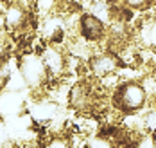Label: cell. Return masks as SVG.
Listing matches in <instances>:
<instances>
[{"label": "cell", "instance_id": "obj_3", "mask_svg": "<svg viewBox=\"0 0 156 148\" xmlns=\"http://www.w3.org/2000/svg\"><path fill=\"white\" fill-rule=\"evenodd\" d=\"M40 54L43 65L47 69V74H48V80H59L66 67H68V62H66V56L59 45H52V44H45L41 49L34 51Z\"/></svg>", "mask_w": 156, "mask_h": 148}, {"label": "cell", "instance_id": "obj_5", "mask_svg": "<svg viewBox=\"0 0 156 148\" xmlns=\"http://www.w3.org/2000/svg\"><path fill=\"white\" fill-rule=\"evenodd\" d=\"M90 69L97 78H106V76H111L117 69V60L111 56V54H99L92 58L90 62Z\"/></svg>", "mask_w": 156, "mask_h": 148}, {"label": "cell", "instance_id": "obj_6", "mask_svg": "<svg viewBox=\"0 0 156 148\" xmlns=\"http://www.w3.org/2000/svg\"><path fill=\"white\" fill-rule=\"evenodd\" d=\"M124 2L131 11H144V9L149 7V4H151L153 0H124Z\"/></svg>", "mask_w": 156, "mask_h": 148}, {"label": "cell", "instance_id": "obj_1", "mask_svg": "<svg viewBox=\"0 0 156 148\" xmlns=\"http://www.w3.org/2000/svg\"><path fill=\"white\" fill-rule=\"evenodd\" d=\"M16 69H18V74L23 80L27 89H31V90H40V89L43 90L45 89V85L48 82V74L38 52H34V51L22 52L18 56Z\"/></svg>", "mask_w": 156, "mask_h": 148}, {"label": "cell", "instance_id": "obj_4", "mask_svg": "<svg viewBox=\"0 0 156 148\" xmlns=\"http://www.w3.org/2000/svg\"><path fill=\"white\" fill-rule=\"evenodd\" d=\"M77 31L83 36V40L86 42H99L104 33H106V24L102 20H99L97 17H94L92 13H84L79 18Z\"/></svg>", "mask_w": 156, "mask_h": 148}, {"label": "cell", "instance_id": "obj_8", "mask_svg": "<svg viewBox=\"0 0 156 148\" xmlns=\"http://www.w3.org/2000/svg\"><path fill=\"white\" fill-rule=\"evenodd\" d=\"M4 9H5V4L4 0H0V31H4Z\"/></svg>", "mask_w": 156, "mask_h": 148}, {"label": "cell", "instance_id": "obj_7", "mask_svg": "<svg viewBox=\"0 0 156 148\" xmlns=\"http://www.w3.org/2000/svg\"><path fill=\"white\" fill-rule=\"evenodd\" d=\"M43 148H70V145L63 137H50L47 143L43 145Z\"/></svg>", "mask_w": 156, "mask_h": 148}, {"label": "cell", "instance_id": "obj_2", "mask_svg": "<svg viewBox=\"0 0 156 148\" xmlns=\"http://www.w3.org/2000/svg\"><path fill=\"white\" fill-rule=\"evenodd\" d=\"M147 90L136 82H126L119 85L113 92V105L124 114H135L145 105Z\"/></svg>", "mask_w": 156, "mask_h": 148}]
</instances>
